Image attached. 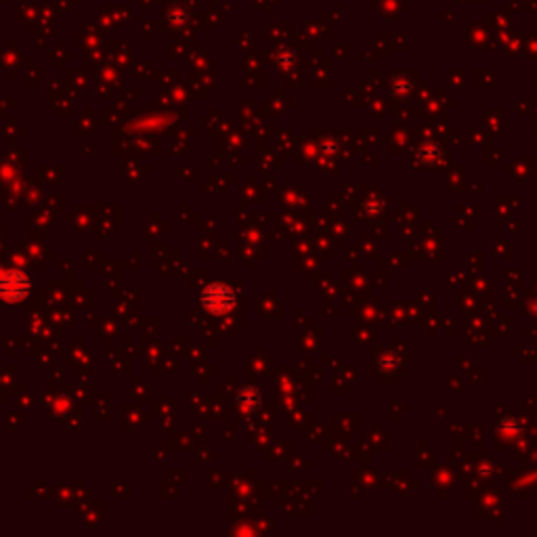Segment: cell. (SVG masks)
I'll use <instances>...</instances> for the list:
<instances>
[{
	"label": "cell",
	"mask_w": 537,
	"mask_h": 537,
	"mask_svg": "<svg viewBox=\"0 0 537 537\" xmlns=\"http://www.w3.org/2000/svg\"><path fill=\"white\" fill-rule=\"evenodd\" d=\"M202 304L212 315H225L235 307V292L227 283H210L202 292Z\"/></svg>",
	"instance_id": "6da1fadb"
},
{
	"label": "cell",
	"mask_w": 537,
	"mask_h": 537,
	"mask_svg": "<svg viewBox=\"0 0 537 537\" xmlns=\"http://www.w3.org/2000/svg\"><path fill=\"white\" fill-rule=\"evenodd\" d=\"M30 279L23 273L11 271L0 277V298L6 302H19L23 296H27Z\"/></svg>",
	"instance_id": "7a4b0ae2"
},
{
	"label": "cell",
	"mask_w": 537,
	"mask_h": 537,
	"mask_svg": "<svg viewBox=\"0 0 537 537\" xmlns=\"http://www.w3.org/2000/svg\"><path fill=\"white\" fill-rule=\"evenodd\" d=\"M261 401H263V395H261L257 388H252V386L244 388V390L237 395V403H240V407L246 409V412L257 409V407L261 405Z\"/></svg>",
	"instance_id": "3957f363"
}]
</instances>
